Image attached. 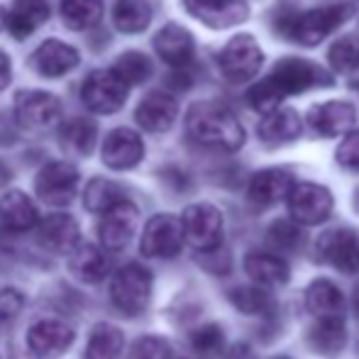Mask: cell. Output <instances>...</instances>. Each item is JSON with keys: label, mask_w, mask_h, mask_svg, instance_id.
Returning a JSON list of instances; mask_svg holds the SVG:
<instances>
[{"label": "cell", "mask_w": 359, "mask_h": 359, "mask_svg": "<svg viewBox=\"0 0 359 359\" xmlns=\"http://www.w3.org/2000/svg\"><path fill=\"white\" fill-rule=\"evenodd\" d=\"M320 86H330V74L325 69L318 67L311 59L286 57L276 64L274 72L264 81H259L247 90V103L259 113H269V110L279 108V103L288 95L320 88Z\"/></svg>", "instance_id": "1"}, {"label": "cell", "mask_w": 359, "mask_h": 359, "mask_svg": "<svg viewBox=\"0 0 359 359\" xmlns=\"http://www.w3.org/2000/svg\"><path fill=\"white\" fill-rule=\"evenodd\" d=\"M186 130L191 140L203 147H213V149L237 151L245 144V130L240 120L225 105L213 103V100H201L191 105L186 115Z\"/></svg>", "instance_id": "2"}, {"label": "cell", "mask_w": 359, "mask_h": 359, "mask_svg": "<svg viewBox=\"0 0 359 359\" xmlns=\"http://www.w3.org/2000/svg\"><path fill=\"white\" fill-rule=\"evenodd\" d=\"M352 5L337 3V5H323L306 13H293L279 20V32L286 39L301 44V47H316L323 39H327L347 18H352Z\"/></svg>", "instance_id": "3"}, {"label": "cell", "mask_w": 359, "mask_h": 359, "mask_svg": "<svg viewBox=\"0 0 359 359\" xmlns=\"http://www.w3.org/2000/svg\"><path fill=\"white\" fill-rule=\"evenodd\" d=\"M151 298V271L147 266L125 264L115 271L113 284H110V301L125 316H140L147 311Z\"/></svg>", "instance_id": "4"}, {"label": "cell", "mask_w": 359, "mask_h": 359, "mask_svg": "<svg viewBox=\"0 0 359 359\" xmlns=\"http://www.w3.org/2000/svg\"><path fill=\"white\" fill-rule=\"evenodd\" d=\"M13 115L15 123L27 133H44L62 120V100L47 90L25 88L15 95Z\"/></svg>", "instance_id": "5"}, {"label": "cell", "mask_w": 359, "mask_h": 359, "mask_svg": "<svg viewBox=\"0 0 359 359\" xmlns=\"http://www.w3.org/2000/svg\"><path fill=\"white\" fill-rule=\"evenodd\" d=\"M130 86L120 79L113 69H98L88 74L81 86V100L83 105L95 115H110L118 113L128 100Z\"/></svg>", "instance_id": "6"}, {"label": "cell", "mask_w": 359, "mask_h": 359, "mask_svg": "<svg viewBox=\"0 0 359 359\" xmlns=\"http://www.w3.org/2000/svg\"><path fill=\"white\" fill-rule=\"evenodd\" d=\"M262 64H264V52L259 44L255 42L252 34H237L222 47L220 57H217V67L220 74L225 76L230 83H245L252 81L259 74Z\"/></svg>", "instance_id": "7"}, {"label": "cell", "mask_w": 359, "mask_h": 359, "mask_svg": "<svg viewBox=\"0 0 359 359\" xmlns=\"http://www.w3.org/2000/svg\"><path fill=\"white\" fill-rule=\"evenodd\" d=\"M186 242L184 220L176 215H154L142 230V240H140V250L144 257L151 259H171L181 252Z\"/></svg>", "instance_id": "8"}, {"label": "cell", "mask_w": 359, "mask_h": 359, "mask_svg": "<svg viewBox=\"0 0 359 359\" xmlns=\"http://www.w3.org/2000/svg\"><path fill=\"white\" fill-rule=\"evenodd\" d=\"M184 220L186 242L194 247L196 252H210L222 245V213L213 203H194L184 210L181 215Z\"/></svg>", "instance_id": "9"}, {"label": "cell", "mask_w": 359, "mask_h": 359, "mask_svg": "<svg viewBox=\"0 0 359 359\" xmlns=\"http://www.w3.org/2000/svg\"><path fill=\"white\" fill-rule=\"evenodd\" d=\"M79 169L69 161H49L39 169L34 179V191L47 205L64 208L74 203L76 191H79Z\"/></svg>", "instance_id": "10"}, {"label": "cell", "mask_w": 359, "mask_h": 359, "mask_svg": "<svg viewBox=\"0 0 359 359\" xmlns=\"http://www.w3.org/2000/svg\"><path fill=\"white\" fill-rule=\"evenodd\" d=\"M288 213L298 225H320L332 213V194L320 184L296 181L286 198Z\"/></svg>", "instance_id": "11"}, {"label": "cell", "mask_w": 359, "mask_h": 359, "mask_svg": "<svg viewBox=\"0 0 359 359\" xmlns=\"http://www.w3.org/2000/svg\"><path fill=\"white\" fill-rule=\"evenodd\" d=\"M316 255L342 274H359V237L347 227H335L318 237Z\"/></svg>", "instance_id": "12"}, {"label": "cell", "mask_w": 359, "mask_h": 359, "mask_svg": "<svg viewBox=\"0 0 359 359\" xmlns=\"http://www.w3.org/2000/svg\"><path fill=\"white\" fill-rule=\"evenodd\" d=\"M137 220L140 213L133 201L128 198L120 201L118 205L105 210L103 217H100V227H98L100 245L108 252H123L133 242L135 230H137Z\"/></svg>", "instance_id": "13"}, {"label": "cell", "mask_w": 359, "mask_h": 359, "mask_svg": "<svg viewBox=\"0 0 359 359\" xmlns=\"http://www.w3.org/2000/svg\"><path fill=\"white\" fill-rule=\"evenodd\" d=\"M308 125L320 137H340L352 133L357 123V108L347 100H325L308 110Z\"/></svg>", "instance_id": "14"}, {"label": "cell", "mask_w": 359, "mask_h": 359, "mask_svg": "<svg viewBox=\"0 0 359 359\" xmlns=\"http://www.w3.org/2000/svg\"><path fill=\"white\" fill-rule=\"evenodd\" d=\"M76 340V332L67 323L62 320H39L29 327L27 332V347L32 355L42 357V359H54V357H62L69 347L74 345Z\"/></svg>", "instance_id": "15"}, {"label": "cell", "mask_w": 359, "mask_h": 359, "mask_svg": "<svg viewBox=\"0 0 359 359\" xmlns=\"http://www.w3.org/2000/svg\"><path fill=\"white\" fill-rule=\"evenodd\" d=\"M100 154H103V164L108 166V169L128 171V169H135V166L142 161L144 142L135 130L118 128L105 137Z\"/></svg>", "instance_id": "16"}, {"label": "cell", "mask_w": 359, "mask_h": 359, "mask_svg": "<svg viewBox=\"0 0 359 359\" xmlns=\"http://www.w3.org/2000/svg\"><path fill=\"white\" fill-rule=\"evenodd\" d=\"M296 186L291 171L286 169H264L259 174L252 176L250 189H247V198L255 208L264 210L276 205L279 201H286L291 189Z\"/></svg>", "instance_id": "17"}, {"label": "cell", "mask_w": 359, "mask_h": 359, "mask_svg": "<svg viewBox=\"0 0 359 359\" xmlns=\"http://www.w3.org/2000/svg\"><path fill=\"white\" fill-rule=\"evenodd\" d=\"M154 52L159 54L161 62H166L169 67L184 69L194 62L196 54V42L194 34L186 27H181L179 22H169L154 34Z\"/></svg>", "instance_id": "18"}, {"label": "cell", "mask_w": 359, "mask_h": 359, "mask_svg": "<svg viewBox=\"0 0 359 359\" xmlns=\"http://www.w3.org/2000/svg\"><path fill=\"white\" fill-rule=\"evenodd\" d=\"M184 3L196 20L213 29L235 27V25L245 22L250 15V8L242 0H184Z\"/></svg>", "instance_id": "19"}, {"label": "cell", "mask_w": 359, "mask_h": 359, "mask_svg": "<svg viewBox=\"0 0 359 359\" xmlns=\"http://www.w3.org/2000/svg\"><path fill=\"white\" fill-rule=\"evenodd\" d=\"M81 57L72 44L62 39H44L32 54V69L44 79H59L79 67Z\"/></svg>", "instance_id": "20"}, {"label": "cell", "mask_w": 359, "mask_h": 359, "mask_svg": "<svg viewBox=\"0 0 359 359\" xmlns=\"http://www.w3.org/2000/svg\"><path fill=\"white\" fill-rule=\"evenodd\" d=\"M37 237H39V245L47 247L49 252H57V255H72L74 247L81 242L79 222L67 213L47 215L37 225Z\"/></svg>", "instance_id": "21"}, {"label": "cell", "mask_w": 359, "mask_h": 359, "mask_svg": "<svg viewBox=\"0 0 359 359\" xmlns=\"http://www.w3.org/2000/svg\"><path fill=\"white\" fill-rule=\"evenodd\" d=\"M176 115H179V103L164 90L149 93L135 110V120L147 133H166L174 125Z\"/></svg>", "instance_id": "22"}, {"label": "cell", "mask_w": 359, "mask_h": 359, "mask_svg": "<svg viewBox=\"0 0 359 359\" xmlns=\"http://www.w3.org/2000/svg\"><path fill=\"white\" fill-rule=\"evenodd\" d=\"M47 0H10V8L5 10V27L10 29L15 39H27L47 22Z\"/></svg>", "instance_id": "23"}, {"label": "cell", "mask_w": 359, "mask_h": 359, "mask_svg": "<svg viewBox=\"0 0 359 359\" xmlns=\"http://www.w3.org/2000/svg\"><path fill=\"white\" fill-rule=\"evenodd\" d=\"M301 115L293 108H274L269 113H264V118L257 125V137L269 147H279L286 142H293V140L301 135Z\"/></svg>", "instance_id": "24"}, {"label": "cell", "mask_w": 359, "mask_h": 359, "mask_svg": "<svg viewBox=\"0 0 359 359\" xmlns=\"http://www.w3.org/2000/svg\"><path fill=\"white\" fill-rule=\"evenodd\" d=\"M308 345L318 355H337L345 350L347 345V327L342 316H327V318H316V323L311 325L306 335Z\"/></svg>", "instance_id": "25"}, {"label": "cell", "mask_w": 359, "mask_h": 359, "mask_svg": "<svg viewBox=\"0 0 359 359\" xmlns=\"http://www.w3.org/2000/svg\"><path fill=\"white\" fill-rule=\"evenodd\" d=\"M245 271L255 284L266 288L286 286L291 279L288 264L279 255H271V252H250L245 257Z\"/></svg>", "instance_id": "26"}, {"label": "cell", "mask_w": 359, "mask_h": 359, "mask_svg": "<svg viewBox=\"0 0 359 359\" xmlns=\"http://www.w3.org/2000/svg\"><path fill=\"white\" fill-rule=\"evenodd\" d=\"M0 222L13 232L32 230L37 225V208L22 191H8L0 198Z\"/></svg>", "instance_id": "27"}, {"label": "cell", "mask_w": 359, "mask_h": 359, "mask_svg": "<svg viewBox=\"0 0 359 359\" xmlns=\"http://www.w3.org/2000/svg\"><path fill=\"white\" fill-rule=\"evenodd\" d=\"M306 306L316 318L342 316L345 311V296L330 279H316L306 288Z\"/></svg>", "instance_id": "28"}, {"label": "cell", "mask_w": 359, "mask_h": 359, "mask_svg": "<svg viewBox=\"0 0 359 359\" xmlns=\"http://www.w3.org/2000/svg\"><path fill=\"white\" fill-rule=\"evenodd\" d=\"M69 266L81 281H88V284H95L108 274V259L90 242H79L74 247V252L69 255Z\"/></svg>", "instance_id": "29"}, {"label": "cell", "mask_w": 359, "mask_h": 359, "mask_svg": "<svg viewBox=\"0 0 359 359\" xmlns=\"http://www.w3.org/2000/svg\"><path fill=\"white\" fill-rule=\"evenodd\" d=\"M151 22L149 0H115L113 25L123 34H140Z\"/></svg>", "instance_id": "30"}, {"label": "cell", "mask_w": 359, "mask_h": 359, "mask_svg": "<svg viewBox=\"0 0 359 359\" xmlns=\"http://www.w3.org/2000/svg\"><path fill=\"white\" fill-rule=\"evenodd\" d=\"M125 350V335L115 325L98 323L86 345L83 359H120Z\"/></svg>", "instance_id": "31"}, {"label": "cell", "mask_w": 359, "mask_h": 359, "mask_svg": "<svg viewBox=\"0 0 359 359\" xmlns=\"http://www.w3.org/2000/svg\"><path fill=\"white\" fill-rule=\"evenodd\" d=\"M95 135H98V128H95L93 120L88 118H74L67 120L59 130V137H62V144L67 151L79 156H88L95 147Z\"/></svg>", "instance_id": "32"}, {"label": "cell", "mask_w": 359, "mask_h": 359, "mask_svg": "<svg viewBox=\"0 0 359 359\" xmlns=\"http://www.w3.org/2000/svg\"><path fill=\"white\" fill-rule=\"evenodd\" d=\"M59 13L69 29L83 32L98 25V20L103 18V0H62Z\"/></svg>", "instance_id": "33"}, {"label": "cell", "mask_w": 359, "mask_h": 359, "mask_svg": "<svg viewBox=\"0 0 359 359\" xmlns=\"http://www.w3.org/2000/svg\"><path fill=\"white\" fill-rule=\"evenodd\" d=\"M125 198H128V196L123 194V189H120L118 184H113V181L103 179V176L93 179L83 191L86 210H90V213H100V215H103L105 210L113 208V205H118L120 201H125Z\"/></svg>", "instance_id": "34"}, {"label": "cell", "mask_w": 359, "mask_h": 359, "mask_svg": "<svg viewBox=\"0 0 359 359\" xmlns=\"http://www.w3.org/2000/svg\"><path fill=\"white\" fill-rule=\"evenodd\" d=\"M227 298H230L237 311L247 313V316H262V313L271 311V306H274L266 286H259V284H255V281H252V286L232 288V291L227 293Z\"/></svg>", "instance_id": "35"}, {"label": "cell", "mask_w": 359, "mask_h": 359, "mask_svg": "<svg viewBox=\"0 0 359 359\" xmlns=\"http://www.w3.org/2000/svg\"><path fill=\"white\" fill-rule=\"evenodd\" d=\"M113 72L125 81V83L133 88V86H142L144 81L151 79L154 69H151L149 57L142 52H125L115 59L113 64Z\"/></svg>", "instance_id": "36"}, {"label": "cell", "mask_w": 359, "mask_h": 359, "mask_svg": "<svg viewBox=\"0 0 359 359\" xmlns=\"http://www.w3.org/2000/svg\"><path fill=\"white\" fill-rule=\"evenodd\" d=\"M303 235H301V227H298V222L293 220H276L274 225L269 227V232H266V242H269V247H274V250L279 252H293L298 245H301Z\"/></svg>", "instance_id": "37"}, {"label": "cell", "mask_w": 359, "mask_h": 359, "mask_svg": "<svg viewBox=\"0 0 359 359\" xmlns=\"http://www.w3.org/2000/svg\"><path fill=\"white\" fill-rule=\"evenodd\" d=\"M330 67L340 74L355 72L359 69V39L355 37H342L330 47Z\"/></svg>", "instance_id": "38"}, {"label": "cell", "mask_w": 359, "mask_h": 359, "mask_svg": "<svg viewBox=\"0 0 359 359\" xmlns=\"http://www.w3.org/2000/svg\"><path fill=\"white\" fill-rule=\"evenodd\" d=\"M222 342H225V335H222V330L215 323L201 325L191 332V345H194V350L201 352V355H215L222 347Z\"/></svg>", "instance_id": "39"}, {"label": "cell", "mask_w": 359, "mask_h": 359, "mask_svg": "<svg viewBox=\"0 0 359 359\" xmlns=\"http://www.w3.org/2000/svg\"><path fill=\"white\" fill-rule=\"evenodd\" d=\"M130 359H174V352H171V345L164 337L147 335V337H140L133 345Z\"/></svg>", "instance_id": "40"}, {"label": "cell", "mask_w": 359, "mask_h": 359, "mask_svg": "<svg viewBox=\"0 0 359 359\" xmlns=\"http://www.w3.org/2000/svg\"><path fill=\"white\" fill-rule=\"evenodd\" d=\"M25 306V296L18 288H3L0 291V332H5L15 323Z\"/></svg>", "instance_id": "41"}, {"label": "cell", "mask_w": 359, "mask_h": 359, "mask_svg": "<svg viewBox=\"0 0 359 359\" xmlns=\"http://www.w3.org/2000/svg\"><path fill=\"white\" fill-rule=\"evenodd\" d=\"M335 159L345 169L359 171V130H352V133L345 135V140H342L335 151Z\"/></svg>", "instance_id": "42"}, {"label": "cell", "mask_w": 359, "mask_h": 359, "mask_svg": "<svg viewBox=\"0 0 359 359\" xmlns=\"http://www.w3.org/2000/svg\"><path fill=\"white\" fill-rule=\"evenodd\" d=\"M10 76H13V69H10V59H8V54L0 52V90L8 88Z\"/></svg>", "instance_id": "43"}, {"label": "cell", "mask_w": 359, "mask_h": 359, "mask_svg": "<svg viewBox=\"0 0 359 359\" xmlns=\"http://www.w3.org/2000/svg\"><path fill=\"white\" fill-rule=\"evenodd\" d=\"M352 306H355V313H357V318H359V286L355 288V296H352Z\"/></svg>", "instance_id": "44"}, {"label": "cell", "mask_w": 359, "mask_h": 359, "mask_svg": "<svg viewBox=\"0 0 359 359\" xmlns=\"http://www.w3.org/2000/svg\"><path fill=\"white\" fill-rule=\"evenodd\" d=\"M355 208L359 210V189H357V194H355Z\"/></svg>", "instance_id": "45"}, {"label": "cell", "mask_w": 359, "mask_h": 359, "mask_svg": "<svg viewBox=\"0 0 359 359\" xmlns=\"http://www.w3.org/2000/svg\"><path fill=\"white\" fill-rule=\"evenodd\" d=\"M0 22H5V10H0Z\"/></svg>", "instance_id": "46"}, {"label": "cell", "mask_w": 359, "mask_h": 359, "mask_svg": "<svg viewBox=\"0 0 359 359\" xmlns=\"http://www.w3.org/2000/svg\"><path fill=\"white\" fill-rule=\"evenodd\" d=\"M281 359H286V357H281Z\"/></svg>", "instance_id": "47"}]
</instances>
